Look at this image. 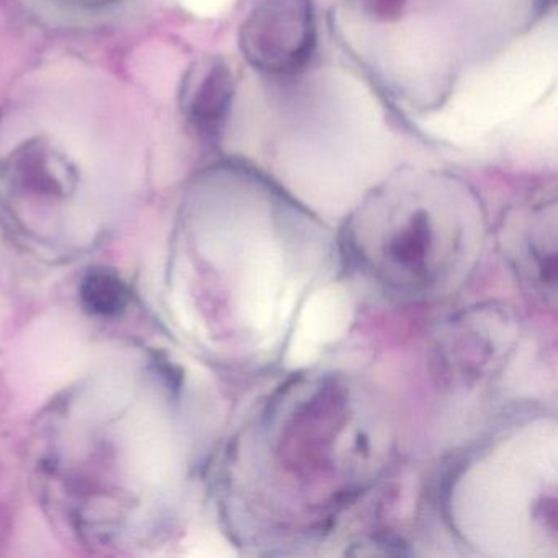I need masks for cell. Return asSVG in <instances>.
<instances>
[{
  "mask_svg": "<svg viewBox=\"0 0 558 558\" xmlns=\"http://www.w3.org/2000/svg\"><path fill=\"white\" fill-rule=\"evenodd\" d=\"M240 45L257 70L272 74L302 70L316 45L312 0H263L241 27Z\"/></svg>",
  "mask_w": 558,
  "mask_h": 558,
  "instance_id": "6da1fadb",
  "label": "cell"
},
{
  "mask_svg": "<svg viewBox=\"0 0 558 558\" xmlns=\"http://www.w3.org/2000/svg\"><path fill=\"white\" fill-rule=\"evenodd\" d=\"M234 94V77L220 58H208L189 74L182 109L198 129L214 130L223 122Z\"/></svg>",
  "mask_w": 558,
  "mask_h": 558,
  "instance_id": "7a4b0ae2",
  "label": "cell"
},
{
  "mask_svg": "<svg viewBox=\"0 0 558 558\" xmlns=\"http://www.w3.org/2000/svg\"><path fill=\"white\" fill-rule=\"evenodd\" d=\"M433 243V221L424 208L408 211L400 225L391 231L388 254L398 267L413 270L423 269L424 256Z\"/></svg>",
  "mask_w": 558,
  "mask_h": 558,
  "instance_id": "3957f363",
  "label": "cell"
},
{
  "mask_svg": "<svg viewBox=\"0 0 558 558\" xmlns=\"http://www.w3.org/2000/svg\"><path fill=\"white\" fill-rule=\"evenodd\" d=\"M84 308L96 316H119L129 305V289L119 274L109 269L90 270L81 283Z\"/></svg>",
  "mask_w": 558,
  "mask_h": 558,
  "instance_id": "277c9868",
  "label": "cell"
},
{
  "mask_svg": "<svg viewBox=\"0 0 558 558\" xmlns=\"http://www.w3.org/2000/svg\"><path fill=\"white\" fill-rule=\"evenodd\" d=\"M367 17L377 22H395L401 17L408 0H355Z\"/></svg>",
  "mask_w": 558,
  "mask_h": 558,
  "instance_id": "5b68a950",
  "label": "cell"
}]
</instances>
